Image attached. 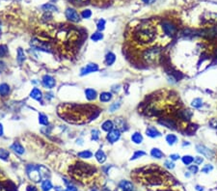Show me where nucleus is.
<instances>
[{
    "label": "nucleus",
    "instance_id": "nucleus-1",
    "mask_svg": "<svg viewBox=\"0 0 217 191\" xmlns=\"http://www.w3.org/2000/svg\"><path fill=\"white\" fill-rule=\"evenodd\" d=\"M155 29L150 24H141L137 27L134 37L140 43H150L155 39Z\"/></svg>",
    "mask_w": 217,
    "mask_h": 191
},
{
    "label": "nucleus",
    "instance_id": "nucleus-2",
    "mask_svg": "<svg viewBox=\"0 0 217 191\" xmlns=\"http://www.w3.org/2000/svg\"><path fill=\"white\" fill-rule=\"evenodd\" d=\"M160 53H161L160 48H152L147 49V50L144 52L143 58H144L145 61L148 62V63H154V62H156L157 59L159 58V56H160Z\"/></svg>",
    "mask_w": 217,
    "mask_h": 191
},
{
    "label": "nucleus",
    "instance_id": "nucleus-3",
    "mask_svg": "<svg viewBox=\"0 0 217 191\" xmlns=\"http://www.w3.org/2000/svg\"><path fill=\"white\" fill-rule=\"evenodd\" d=\"M26 172L30 179H32L33 182L35 183H40L41 179L43 178L41 170H40V166L36 165H29L26 168Z\"/></svg>",
    "mask_w": 217,
    "mask_h": 191
},
{
    "label": "nucleus",
    "instance_id": "nucleus-4",
    "mask_svg": "<svg viewBox=\"0 0 217 191\" xmlns=\"http://www.w3.org/2000/svg\"><path fill=\"white\" fill-rule=\"evenodd\" d=\"M30 46L32 48L39 50V51H44V52H50V46L45 42L40 41L36 38H34L30 41Z\"/></svg>",
    "mask_w": 217,
    "mask_h": 191
},
{
    "label": "nucleus",
    "instance_id": "nucleus-5",
    "mask_svg": "<svg viewBox=\"0 0 217 191\" xmlns=\"http://www.w3.org/2000/svg\"><path fill=\"white\" fill-rule=\"evenodd\" d=\"M65 15L68 20H71L73 22H78L79 20H80V16H79V14L73 8H68L66 10Z\"/></svg>",
    "mask_w": 217,
    "mask_h": 191
},
{
    "label": "nucleus",
    "instance_id": "nucleus-6",
    "mask_svg": "<svg viewBox=\"0 0 217 191\" xmlns=\"http://www.w3.org/2000/svg\"><path fill=\"white\" fill-rule=\"evenodd\" d=\"M98 71V66L95 63H91V64L86 65L80 70V75H82V76L87 75V74H90L92 73H96Z\"/></svg>",
    "mask_w": 217,
    "mask_h": 191
},
{
    "label": "nucleus",
    "instance_id": "nucleus-7",
    "mask_svg": "<svg viewBox=\"0 0 217 191\" xmlns=\"http://www.w3.org/2000/svg\"><path fill=\"white\" fill-rule=\"evenodd\" d=\"M42 84L44 88L47 89H52L55 87L56 85V81L54 78L51 75L48 74H45L43 76V79H42Z\"/></svg>",
    "mask_w": 217,
    "mask_h": 191
},
{
    "label": "nucleus",
    "instance_id": "nucleus-8",
    "mask_svg": "<svg viewBox=\"0 0 217 191\" xmlns=\"http://www.w3.org/2000/svg\"><path fill=\"white\" fill-rule=\"evenodd\" d=\"M196 150H197V152L199 153H201L202 155L205 156L207 158H212L213 155H214L213 152L210 149L205 147V146H204V145H197L196 146Z\"/></svg>",
    "mask_w": 217,
    "mask_h": 191
},
{
    "label": "nucleus",
    "instance_id": "nucleus-9",
    "mask_svg": "<svg viewBox=\"0 0 217 191\" xmlns=\"http://www.w3.org/2000/svg\"><path fill=\"white\" fill-rule=\"evenodd\" d=\"M120 137H121V131L119 129H117V128L112 129L111 131L108 132V134L106 135L107 141L110 142V143H112V144L117 142L120 139Z\"/></svg>",
    "mask_w": 217,
    "mask_h": 191
},
{
    "label": "nucleus",
    "instance_id": "nucleus-10",
    "mask_svg": "<svg viewBox=\"0 0 217 191\" xmlns=\"http://www.w3.org/2000/svg\"><path fill=\"white\" fill-rule=\"evenodd\" d=\"M162 29L164 31V33L167 35V36H170V37H172L174 34H175V32H176V28L173 24H171L170 22H163L162 23Z\"/></svg>",
    "mask_w": 217,
    "mask_h": 191
},
{
    "label": "nucleus",
    "instance_id": "nucleus-11",
    "mask_svg": "<svg viewBox=\"0 0 217 191\" xmlns=\"http://www.w3.org/2000/svg\"><path fill=\"white\" fill-rule=\"evenodd\" d=\"M146 134L147 136H149L151 138H157V137H160L161 136V133L159 132L154 127H149L146 129Z\"/></svg>",
    "mask_w": 217,
    "mask_h": 191
},
{
    "label": "nucleus",
    "instance_id": "nucleus-12",
    "mask_svg": "<svg viewBox=\"0 0 217 191\" xmlns=\"http://www.w3.org/2000/svg\"><path fill=\"white\" fill-rule=\"evenodd\" d=\"M30 97L35 99V100H38V102H41V100L43 99V93L40 89L38 88H34L32 89V91L30 92Z\"/></svg>",
    "mask_w": 217,
    "mask_h": 191
},
{
    "label": "nucleus",
    "instance_id": "nucleus-13",
    "mask_svg": "<svg viewBox=\"0 0 217 191\" xmlns=\"http://www.w3.org/2000/svg\"><path fill=\"white\" fill-rule=\"evenodd\" d=\"M114 126H115L116 128L119 129L120 131H123L124 129H127V128H125L127 123H125V121L123 118H117V119H115V121H114Z\"/></svg>",
    "mask_w": 217,
    "mask_h": 191
},
{
    "label": "nucleus",
    "instance_id": "nucleus-14",
    "mask_svg": "<svg viewBox=\"0 0 217 191\" xmlns=\"http://www.w3.org/2000/svg\"><path fill=\"white\" fill-rule=\"evenodd\" d=\"M11 150H13L14 153H16L17 154H19V155L23 154L25 153L24 148L22 147L18 142H15L14 144H12V146H11Z\"/></svg>",
    "mask_w": 217,
    "mask_h": 191
},
{
    "label": "nucleus",
    "instance_id": "nucleus-15",
    "mask_svg": "<svg viewBox=\"0 0 217 191\" xmlns=\"http://www.w3.org/2000/svg\"><path fill=\"white\" fill-rule=\"evenodd\" d=\"M119 187L123 191H133L134 190L133 184L130 182H129V181H122L119 183Z\"/></svg>",
    "mask_w": 217,
    "mask_h": 191
},
{
    "label": "nucleus",
    "instance_id": "nucleus-16",
    "mask_svg": "<svg viewBox=\"0 0 217 191\" xmlns=\"http://www.w3.org/2000/svg\"><path fill=\"white\" fill-rule=\"evenodd\" d=\"M97 96H98V94H97L96 90H94L92 88H88V89L85 90V97H86V98L88 100H94V99H96Z\"/></svg>",
    "mask_w": 217,
    "mask_h": 191
},
{
    "label": "nucleus",
    "instance_id": "nucleus-17",
    "mask_svg": "<svg viewBox=\"0 0 217 191\" xmlns=\"http://www.w3.org/2000/svg\"><path fill=\"white\" fill-rule=\"evenodd\" d=\"M159 123L168 128H172V129H176V123L172 120L169 119H161L159 121Z\"/></svg>",
    "mask_w": 217,
    "mask_h": 191
},
{
    "label": "nucleus",
    "instance_id": "nucleus-18",
    "mask_svg": "<svg viewBox=\"0 0 217 191\" xmlns=\"http://www.w3.org/2000/svg\"><path fill=\"white\" fill-rule=\"evenodd\" d=\"M95 157H96V159L98 160V163H103L106 160V154L102 150H98L95 153Z\"/></svg>",
    "mask_w": 217,
    "mask_h": 191
},
{
    "label": "nucleus",
    "instance_id": "nucleus-19",
    "mask_svg": "<svg viewBox=\"0 0 217 191\" xmlns=\"http://www.w3.org/2000/svg\"><path fill=\"white\" fill-rule=\"evenodd\" d=\"M116 61V55L112 53V52H108L105 55V64L106 66H112Z\"/></svg>",
    "mask_w": 217,
    "mask_h": 191
},
{
    "label": "nucleus",
    "instance_id": "nucleus-20",
    "mask_svg": "<svg viewBox=\"0 0 217 191\" xmlns=\"http://www.w3.org/2000/svg\"><path fill=\"white\" fill-rule=\"evenodd\" d=\"M11 91V89H10V86L7 84V83H2V84H0V96L1 97H6L9 95Z\"/></svg>",
    "mask_w": 217,
    "mask_h": 191
},
{
    "label": "nucleus",
    "instance_id": "nucleus-21",
    "mask_svg": "<svg viewBox=\"0 0 217 191\" xmlns=\"http://www.w3.org/2000/svg\"><path fill=\"white\" fill-rule=\"evenodd\" d=\"M131 141L134 143V144H137L139 145L143 142V136L142 134L140 132H134L132 135H131Z\"/></svg>",
    "mask_w": 217,
    "mask_h": 191
},
{
    "label": "nucleus",
    "instance_id": "nucleus-22",
    "mask_svg": "<svg viewBox=\"0 0 217 191\" xmlns=\"http://www.w3.org/2000/svg\"><path fill=\"white\" fill-rule=\"evenodd\" d=\"M114 123L112 122V121H109V120H107V121H105L103 123H102L101 125V128L103 129L104 131H107V132H109V131H111L112 129H114Z\"/></svg>",
    "mask_w": 217,
    "mask_h": 191
},
{
    "label": "nucleus",
    "instance_id": "nucleus-23",
    "mask_svg": "<svg viewBox=\"0 0 217 191\" xmlns=\"http://www.w3.org/2000/svg\"><path fill=\"white\" fill-rule=\"evenodd\" d=\"M26 60V56H25V53L24 51L22 50V48H18V53H17V61L19 63V64H22L24 61Z\"/></svg>",
    "mask_w": 217,
    "mask_h": 191
},
{
    "label": "nucleus",
    "instance_id": "nucleus-24",
    "mask_svg": "<svg viewBox=\"0 0 217 191\" xmlns=\"http://www.w3.org/2000/svg\"><path fill=\"white\" fill-rule=\"evenodd\" d=\"M112 94L109 92H103L99 95V100L102 103H108L112 99Z\"/></svg>",
    "mask_w": 217,
    "mask_h": 191
},
{
    "label": "nucleus",
    "instance_id": "nucleus-25",
    "mask_svg": "<svg viewBox=\"0 0 217 191\" xmlns=\"http://www.w3.org/2000/svg\"><path fill=\"white\" fill-rule=\"evenodd\" d=\"M42 190L43 191H50L52 188H53V185L51 183V182L49 181V179H44V181L42 183Z\"/></svg>",
    "mask_w": 217,
    "mask_h": 191
},
{
    "label": "nucleus",
    "instance_id": "nucleus-26",
    "mask_svg": "<svg viewBox=\"0 0 217 191\" xmlns=\"http://www.w3.org/2000/svg\"><path fill=\"white\" fill-rule=\"evenodd\" d=\"M151 155L153 156V157H154V158H157V159H160V158H162L163 157V153L159 150V149H157V148H153L152 149V151H151Z\"/></svg>",
    "mask_w": 217,
    "mask_h": 191
},
{
    "label": "nucleus",
    "instance_id": "nucleus-27",
    "mask_svg": "<svg viewBox=\"0 0 217 191\" xmlns=\"http://www.w3.org/2000/svg\"><path fill=\"white\" fill-rule=\"evenodd\" d=\"M166 142L168 143V145L173 146L178 142V137L176 135H174V134H168V135L166 136Z\"/></svg>",
    "mask_w": 217,
    "mask_h": 191
},
{
    "label": "nucleus",
    "instance_id": "nucleus-28",
    "mask_svg": "<svg viewBox=\"0 0 217 191\" xmlns=\"http://www.w3.org/2000/svg\"><path fill=\"white\" fill-rule=\"evenodd\" d=\"M77 156L80 157V158H84V159H88V158H91V157L93 156V153L92 152L90 151H83V152H80L77 153Z\"/></svg>",
    "mask_w": 217,
    "mask_h": 191
},
{
    "label": "nucleus",
    "instance_id": "nucleus-29",
    "mask_svg": "<svg viewBox=\"0 0 217 191\" xmlns=\"http://www.w3.org/2000/svg\"><path fill=\"white\" fill-rule=\"evenodd\" d=\"M39 123L43 126H48V118L47 115H44L43 113L39 114Z\"/></svg>",
    "mask_w": 217,
    "mask_h": 191
},
{
    "label": "nucleus",
    "instance_id": "nucleus-30",
    "mask_svg": "<svg viewBox=\"0 0 217 191\" xmlns=\"http://www.w3.org/2000/svg\"><path fill=\"white\" fill-rule=\"evenodd\" d=\"M42 9L45 12H56L57 11V8L52 4H44L42 6Z\"/></svg>",
    "mask_w": 217,
    "mask_h": 191
},
{
    "label": "nucleus",
    "instance_id": "nucleus-31",
    "mask_svg": "<svg viewBox=\"0 0 217 191\" xmlns=\"http://www.w3.org/2000/svg\"><path fill=\"white\" fill-rule=\"evenodd\" d=\"M191 105L194 108H201L203 106V100L201 98H194L192 100V103H191Z\"/></svg>",
    "mask_w": 217,
    "mask_h": 191
},
{
    "label": "nucleus",
    "instance_id": "nucleus-32",
    "mask_svg": "<svg viewBox=\"0 0 217 191\" xmlns=\"http://www.w3.org/2000/svg\"><path fill=\"white\" fill-rule=\"evenodd\" d=\"M9 156H10V153H9L7 150H5V149H3V148L0 149V159H2V160H8Z\"/></svg>",
    "mask_w": 217,
    "mask_h": 191
},
{
    "label": "nucleus",
    "instance_id": "nucleus-33",
    "mask_svg": "<svg viewBox=\"0 0 217 191\" xmlns=\"http://www.w3.org/2000/svg\"><path fill=\"white\" fill-rule=\"evenodd\" d=\"M181 160H182V162H184V164L190 165L194 161V157L191 155H184L181 157Z\"/></svg>",
    "mask_w": 217,
    "mask_h": 191
},
{
    "label": "nucleus",
    "instance_id": "nucleus-34",
    "mask_svg": "<svg viewBox=\"0 0 217 191\" xmlns=\"http://www.w3.org/2000/svg\"><path fill=\"white\" fill-rule=\"evenodd\" d=\"M99 134H100L99 130L97 128H94V129L91 130V138H92V140H94V141H98L99 139Z\"/></svg>",
    "mask_w": 217,
    "mask_h": 191
},
{
    "label": "nucleus",
    "instance_id": "nucleus-35",
    "mask_svg": "<svg viewBox=\"0 0 217 191\" xmlns=\"http://www.w3.org/2000/svg\"><path fill=\"white\" fill-rule=\"evenodd\" d=\"M102 39H103V35L101 34V32H96L91 36V40L94 41V42H98Z\"/></svg>",
    "mask_w": 217,
    "mask_h": 191
},
{
    "label": "nucleus",
    "instance_id": "nucleus-36",
    "mask_svg": "<svg viewBox=\"0 0 217 191\" xmlns=\"http://www.w3.org/2000/svg\"><path fill=\"white\" fill-rule=\"evenodd\" d=\"M144 155H146L145 152H143V151H137V152H135L133 153V155L131 156L130 160H135V159L139 158V157H141V156H144Z\"/></svg>",
    "mask_w": 217,
    "mask_h": 191
},
{
    "label": "nucleus",
    "instance_id": "nucleus-37",
    "mask_svg": "<svg viewBox=\"0 0 217 191\" xmlns=\"http://www.w3.org/2000/svg\"><path fill=\"white\" fill-rule=\"evenodd\" d=\"M97 28L98 31H102L105 28V20L104 19H99L97 23Z\"/></svg>",
    "mask_w": 217,
    "mask_h": 191
},
{
    "label": "nucleus",
    "instance_id": "nucleus-38",
    "mask_svg": "<svg viewBox=\"0 0 217 191\" xmlns=\"http://www.w3.org/2000/svg\"><path fill=\"white\" fill-rule=\"evenodd\" d=\"M120 106H121V103H120V102H116V103H112V104L110 105V107H109V111H110V112H115L117 109H119V108H120Z\"/></svg>",
    "mask_w": 217,
    "mask_h": 191
},
{
    "label": "nucleus",
    "instance_id": "nucleus-39",
    "mask_svg": "<svg viewBox=\"0 0 217 191\" xmlns=\"http://www.w3.org/2000/svg\"><path fill=\"white\" fill-rule=\"evenodd\" d=\"M8 53V48L6 46H0V57H3Z\"/></svg>",
    "mask_w": 217,
    "mask_h": 191
},
{
    "label": "nucleus",
    "instance_id": "nucleus-40",
    "mask_svg": "<svg viewBox=\"0 0 217 191\" xmlns=\"http://www.w3.org/2000/svg\"><path fill=\"white\" fill-rule=\"evenodd\" d=\"M188 170H189V172L192 173V174H197L198 171H199V168H198L197 165H190V166L188 167Z\"/></svg>",
    "mask_w": 217,
    "mask_h": 191
},
{
    "label": "nucleus",
    "instance_id": "nucleus-41",
    "mask_svg": "<svg viewBox=\"0 0 217 191\" xmlns=\"http://www.w3.org/2000/svg\"><path fill=\"white\" fill-rule=\"evenodd\" d=\"M213 170V167H212V165H210V164H208V165H205L203 169H202V172L203 173H205V174H208V173H209L210 171H212Z\"/></svg>",
    "mask_w": 217,
    "mask_h": 191
},
{
    "label": "nucleus",
    "instance_id": "nucleus-42",
    "mask_svg": "<svg viewBox=\"0 0 217 191\" xmlns=\"http://www.w3.org/2000/svg\"><path fill=\"white\" fill-rule=\"evenodd\" d=\"M164 165H165V167L167 168V169H174L175 168V163L174 162H172L171 160H166L165 162H164Z\"/></svg>",
    "mask_w": 217,
    "mask_h": 191
},
{
    "label": "nucleus",
    "instance_id": "nucleus-43",
    "mask_svg": "<svg viewBox=\"0 0 217 191\" xmlns=\"http://www.w3.org/2000/svg\"><path fill=\"white\" fill-rule=\"evenodd\" d=\"M192 116V113L190 112V110H184L182 111V117L186 120H189Z\"/></svg>",
    "mask_w": 217,
    "mask_h": 191
},
{
    "label": "nucleus",
    "instance_id": "nucleus-44",
    "mask_svg": "<svg viewBox=\"0 0 217 191\" xmlns=\"http://www.w3.org/2000/svg\"><path fill=\"white\" fill-rule=\"evenodd\" d=\"M91 16H92V13H91L90 10H84L82 12V14H81V17L83 18H90Z\"/></svg>",
    "mask_w": 217,
    "mask_h": 191
},
{
    "label": "nucleus",
    "instance_id": "nucleus-45",
    "mask_svg": "<svg viewBox=\"0 0 217 191\" xmlns=\"http://www.w3.org/2000/svg\"><path fill=\"white\" fill-rule=\"evenodd\" d=\"M194 162H195L197 165L202 164V163L204 162V158H203L202 156H196L195 158H194Z\"/></svg>",
    "mask_w": 217,
    "mask_h": 191
},
{
    "label": "nucleus",
    "instance_id": "nucleus-46",
    "mask_svg": "<svg viewBox=\"0 0 217 191\" xmlns=\"http://www.w3.org/2000/svg\"><path fill=\"white\" fill-rule=\"evenodd\" d=\"M120 89H121V86H120L119 84H118V85H114V86H112V88H111V91H112L113 93L117 94V93H119Z\"/></svg>",
    "mask_w": 217,
    "mask_h": 191
},
{
    "label": "nucleus",
    "instance_id": "nucleus-47",
    "mask_svg": "<svg viewBox=\"0 0 217 191\" xmlns=\"http://www.w3.org/2000/svg\"><path fill=\"white\" fill-rule=\"evenodd\" d=\"M209 125H210V127H211V128H216V129H217V119H212V120H210Z\"/></svg>",
    "mask_w": 217,
    "mask_h": 191
},
{
    "label": "nucleus",
    "instance_id": "nucleus-48",
    "mask_svg": "<svg viewBox=\"0 0 217 191\" xmlns=\"http://www.w3.org/2000/svg\"><path fill=\"white\" fill-rule=\"evenodd\" d=\"M179 154H178V153H173V154H170V159L171 160H178L179 158Z\"/></svg>",
    "mask_w": 217,
    "mask_h": 191
},
{
    "label": "nucleus",
    "instance_id": "nucleus-49",
    "mask_svg": "<svg viewBox=\"0 0 217 191\" xmlns=\"http://www.w3.org/2000/svg\"><path fill=\"white\" fill-rule=\"evenodd\" d=\"M6 69V64L2 61H0V73H2Z\"/></svg>",
    "mask_w": 217,
    "mask_h": 191
},
{
    "label": "nucleus",
    "instance_id": "nucleus-50",
    "mask_svg": "<svg viewBox=\"0 0 217 191\" xmlns=\"http://www.w3.org/2000/svg\"><path fill=\"white\" fill-rule=\"evenodd\" d=\"M64 191H78L77 188L75 186H68V188H66V190Z\"/></svg>",
    "mask_w": 217,
    "mask_h": 191
},
{
    "label": "nucleus",
    "instance_id": "nucleus-51",
    "mask_svg": "<svg viewBox=\"0 0 217 191\" xmlns=\"http://www.w3.org/2000/svg\"><path fill=\"white\" fill-rule=\"evenodd\" d=\"M72 1L76 3V4H83L87 1V0H72Z\"/></svg>",
    "mask_w": 217,
    "mask_h": 191
},
{
    "label": "nucleus",
    "instance_id": "nucleus-52",
    "mask_svg": "<svg viewBox=\"0 0 217 191\" xmlns=\"http://www.w3.org/2000/svg\"><path fill=\"white\" fill-rule=\"evenodd\" d=\"M4 133V128H3V125L0 123V136H2Z\"/></svg>",
    "mask_w": 217,
    "mask_h": 191
},
{
    "label": "nucleus",
    "instance_id": "nucleus-53",
    "mask_svg": "<svg viewBox=\"0 0 217 191\" xmlns=\"http://www.w3.org/2000/svg\"><path fill=\"white\" fill-rule=\"evenodd\" d=\"M143 2L147 4H153L154 2H155V0H143Z\"/></svg>",
    "mask_w": 217,
    "mask_h": 191
},
{
    "label": "nucleus",
    "instance_id": "nucleus-54",
    "mask_svg": "<svg viewBox=\"0 0 217 191\" xmlns=\"http://www.w3.org/2000/svg\"><path fill=\"white\" fill-rule=\"evenodd\" d=\"M27 191H36V188L34 187V186H28Z\"/></svg>",
    "mask_w": 217,
    "mask_h": 191
},
{
    "label": "nucleus",
    "instance_id": "nucleus-55",
    "mask_svg": "<svg viewBox=\"0 0 217 191\" xmlns=\"http://www.w3.org/2000/svg\"><path fill=\"white\" fill-rule=\"evenodd\" d=\"M196 189H197V191H203V190H204V188L201 187V186H199V185L196 186Z\"/></svg>",
    "mask_w": 217,
    "mask_h": 191
},
{
    "label": "nucleus",
    "instance_id": "nucleus-56",
    "mask_svg": "<svg viewBox=\"0 0 217 191\" xmlns=\"http://www.w3.org/2000/svg\"><path fill=\"white\" fill-rule=\"evenodd\" d=\"M54 189H55L56 191H63V189H62V188H61L60 186H56V187H55Z\"/></svg>",
    "mask_w": 217,
    "mask_h": 191
},
{
    "label": "nucleus",
    "instance_id": "nucleus-57",
    "mask_svg": "<svg viewBox=\"0 0 217 191\" xmlns=\"http://www.w3.org/2000/svg\"><path fill=\"white\" fill-rule=\"evenodd\" d=\"M91 191H98V190H96V189H92V190H91Z\"/></svg>",
    "mask_w": 217,
    "mask_h": 191
},
{
    "label": "nucleus",
    "instance_id": "nucleus-58",
    "mask_svg": "<svg viewBox=\"0 0 217 191\" xmlns=\"http://www.w3.org/2000/svg\"><path fill=\"white\" fill-rule=\"evenodd\" d=\"M216 55H217V51H216Z\"/></svg>",
    "mask_w": 217,
    "mask_h": 191
}]
</instances>
